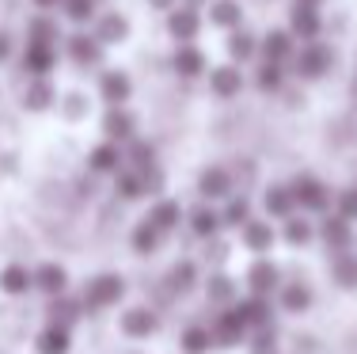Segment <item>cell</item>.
I'll use <instances>...</instances> for the list:
<instances>
[{"label":"cell","mask_w":357,"mask_h":354,"mask_svg":"<svg viewBox=\"0 0 357 354\" xmlns=\"http://www.w3.org/2000/svg\"><path fill=\"white\" fill-rule=\"evenodd\" d=\"M331 65H335V50L323 46L319 38H316V42H304V46L293 54V73H296L301 80H319V77H327Z\"/></svg>","instance_id":"1"},{"label":"cell","mask_w":357,"mask_h":354,"mask_svg":"<svg viewBox=\"0 0 357 354\" xmlns=\"http://www.w3.org/2000/svg\"><path fill=\"white\" fill-rule=\"evenodd\" d=\"M167 35L175 42H194L202 35V8H190V4H178L167 12Z\"/></svg>","instance_id":"2"},{"label":"cell","mask_w":357,"mask_h":354,"mask_svg":"<svg viewBox=\"0 0 357 354\" xmlns=\"http://www.w3.org/2000/svg\"><path fill=\"white\" fill-rule=\"evenodd\" d=\"M289 191H293L296 206H301V209H312V214H319V209H327V206H331V191L323 187L316 175H296Z\"/></svg>","instance_id":"3"},{"label":"cell","mask_w":357,"mask_h":354,"mask_svg":"<svg viewBox=\"0 0 357 354\" xmlns=\"http://www.w3.org/2000/svg\"><path fill=\"white\" fill-rule=\"evenodd\" d=\"M289 31H293V38H296V42H316V38H319V31H323L319 8L293 0V12H289Z\"/></svg>","instance_id":"4"},{"label":"cell","mask_w":357,"mask_h":354,"mask_svg":"<svg viewBox=\"0 0 357 354\" xmlns=\"http://www.w3.org/2000/svg\"><path fill=\"white\" fill-rule=\"evenodd\" d=\"M99 96H103V103H107V107H126V103H130V96H133V80H130V73H122V69H107L103 77H99Z\"/></svg>","instance_id":"5"},{"label":"cell","mask_w":357,"mask_h":354,"mask_svg":"<svg viewBox=\"0 0 357 354\" xmlns=\"http://www.w3.org/2000/svg\"><path fill=\"white\" fill-rule=\"evenodd\" d=\"M65 50H69V61L80 65V69H96L103 61V42L96 35H73L65 38Z\"/></svg>","instance_id":"6"},{"label":"cell","mask_w":357,"mask_h":354,"mask_svg":"<svg viewBox=\"0 0 357 354\" xmlns=\"http://www.w3.org/2000/svg\"><path fill=\"white\" fill-rule=\"evenodd\" d=\"M54 69H57V46H50V42H27V50H23V73L50 77Z\"/></svg>","instance_id":"7"},{"label":"cell","mask_w":357,"mask_h":354,"mask_svg":"<svg viewBox=\"0 0 357 354\" xmlns=\"http://www.w3.org/2000/svg\"><path fill=\"white\" fill-rule=\"evenodd\" d=\"M209 91H213L217 99H236L243 91V73L236 61L228 65H217V69H209Z\"/></svg>","instance_id":"8"},{"label":"cell","mask_w":357,"mask_h":354,"mask_svg":"<svg viewBox=\"0 0 357 354\" xmlns=\"http://www.w3.org/2000/svg\"><path fill=\"white\" fill-rule=\"evenodd\" d=\"M103 138L118 141V145L133 141V138H137V118L126 111V107H110V111L103 115Z\"/></svg>","instance_id":"9"},{"label":"cell","mask_w":357,"mask_h":354,"mask_svg":"<svg viewBox=\"0 0 357 354\" xmlns=\"http://www.w3.org/2000/svg\"><path fill=\"white\" fill-rule=\"evenodd\" d=\"M57 103V88L50 84V77H31L27 88H23V111L42 115Z\"/></svg>","instance_id":"10"},{"label":"cell","mask_w":357,"mask_h":354,"mask_svg":"<svg viewBox=\"0 0 357 354\" xmlns=\"http://www.w3.org/2000/svg\"><path fill=\"white\" fill-rule=\"evenodd\" d=\"M122 293H126V282L118 274H99L88 282V305L107 309V305H114V301H122Z\"/></svg>","instance_id":"11"},{"label":"cell","mask_w":357,"mask_h":354,"mask_svg":"<svg viewBox=\"0 0 357 354\" xmlns=\"http://www.w3.org/2000/svg\"><path fill=\"white\" fill-rule=\"evenodd\" d=\"M206 54H202L194 42H178L175 46V54H172V69L178 73V77H186V80H194V77H202L206 73Z\"/></svg>","instance_id":"12"},{"label":"cell","mask_w":357,"mask_h":354,"mask_svg":"<svg viewBox=\"0 0 357 354\" xmlns=\"http://www.w3.org/2000/svg\"><path fill=\"white\" fill-rule=\"evenodd\" d=\"M133 35V23L126 20L122 12H103L96 23V38L103 42V46H122L126 38Z\"/></svg>","instance_id":"13"},{"label":"cell","mask_w":357,"mask_h":354,"mask_svg":"<svg viewBox=\"0 0 357 354\" xmlns=\"http://www.w3.org/2000/svg\"><path fill=\"white\" fill-rule=\"evenodd\" d=\"M122 164H126V153H122L118 141H103V145H96L88 153V168H91V172H99V175H114Z\"/></svg>","instance_id":"14"},{"label":"cell","mask_w":357,"mask_h":354,"mask_svg":"<svg viewBox=\"0 0 357 354\" xmlns=\"http://www.w3.org/2000/svg\"><path fill=\"white\" fill-rule=\"evenodd\" d=\"M259 50L266 54V61H289V57L296 54V38H293V31H285V27H278V31H270L266 38L259 42Z\"/></svg>","instance_id":"15"},{"label":"cell","mask_w":357,"mask_h":354,"mask_svg":"<svg viewBox=\"0 0 357 354\" xmlns=\"http://www.w3.org/2000/svg\"><path fill=\"white\" fill-rule=\"evenodd\" d=\"M198 195L217 202V198H228L232 195V175L225 172V168H206V172L198 175Z\"/></svg>","instance_id":"16"},{"label":"cell","mask_w":357,"mask_h":354,"mask_svg":"<svg viewBox=\"0 0 357 354\" xmlns=\"http://www.w3.org/2000/svg\"><path fill=\"white\" fill-rule=\"evenodd\" d=\"M243 23L240 0H209V27L217 31H236Z\"/></svg>","instance_id":"17"},{"label":"cell","mask_w":357,"mask_h":354,"mask_svg":"<svg viewBox=\"0 0 357 354\" xmlns=\"http://www.w3.org/2000/svg\"><path fill=\"white\" fill-rule=\"evenodd\" d=\"M27 42H50V46H57V42H61V23L50 12L31 15L27 20Z\"/></svg>","instance_id":"18"},{"label":"cell","mask_w":357,"mask_h":354,"mask_svg":"<svg viewBox=\"0 0 357 354\" xmlns=\"http://www.w3.org/2000/svg\"><path fill=\"white\" fill-rule=\"evenodd\" d=\"M259 54V38L255 35H248V31H228V57H232L236 65H248L251 57Z\"/></svg>","instance_id":"19"},{"label":"cell","mask_w":357,"mask_h":354,"mask_svg":"<svg viewBox=\"0 0 357 354\" xmlns=\"http://www.w3.org/2000/svg\"><path fill=\"white\" fill-rule=\"evenodd\" d=\"M323 240H327V248H335V251H346V248H350V240H354V233H350V221H346L342 214L327 217V221H323Z\"/></svg>","instance_id":"20"},{"label":"cell","mask_w":357,"mask_h":354,"mask_svg":"<svg viewBox=\"0 0 357 354\" xmlns=\"http://www.w3.org/2000/svg\"><path fill=\"white\" fill-rule=\"evenodd\" d=\"M262 206H266L270 217H289L296 209V198L289 187H266L262 191Z\"/></svg>","instance_id":"21"},{"label":"cell","mask_w":357,"mask_h":354,"mask_svg":"<svg viewBox=\"0 0 357 354\" xmlns=\"http://www.w3.org/2000/svg\"><path fill=\"white\" fill-rule=\"evenodd\" d=\"M31 282H35V274H31L27 267H20V263H12V267H4V271H0V290L12 293V297L27 293V290H31Z\"/></svg>","instance_id":"22"},{"label":"cell","mask_w":357,"mask_h":354,"mask_svg":"<svg viewBox=\"0 0 357 354\" xmlns=\"http://www.w3.org/2000/svg\"><path fill=\"white\" fill-rule=\"evenodd\" d=\"M149 221L156 225V229H175L178 221H183V206H178V202H172V198H160L156 206L149 209Z\"/></svg>","instance_id":"23"},{"label":"cell","mask_w":357,"mask_h":354,"mask_svg":"<svg viewBox=\"0 0 357 354\" xmlns=\"http://www.w3.org/2000/svg\"><path fill=\"white\" fill-rule=\"evenodd\" d=\"M248 286H251V293H262V297H266V293L278 286V267L266 263V259H259V263L248 271Z\"/></svg>","instance_id":"24"},{"label":"cell","mask_w":357,"mask_h":354,"mask_svg":"<svg viewBox=\"0 0 357 354\" xmlns=\"http://www.w3.org/2000/svg\"><path fill=\"white\" fill-rule=\"evenodd\" d=\"M243 244H248L251 251H270V244H274L270 221H248L243 225Z\"/></svg>","instance_id":"25"},{"label":"cell","mask_w":357,"mask_h":354,"mask_svg":"<svg viewBox=\"0 0 357 354\" xmlns=\"http://www.w3.org/2000/svg\"><path fill=\"white\" fill-rule=\"evenodd\" d=\"M57 111H61L65 122H84L88 111H91V103H88V96H80V91H69V96L57 99Z\"/></svg>","instance_id":"26"},{"label":"cell","mask_w":357,"mask_h":354,"mask_svg":"<svg viewBox=\"0 0 357 354\" xmlns=\"http://www.w3.org/2000/svg\"><path fill=\"white\" fill-rule=\"evenodd\" d=\"M122 327L130 335H137V339L141 335H152L156 332V313H149V309H130V313L122 316Z\"/></svg>","instance_id":"27"},{"label":"cell","mask_w":357,"mask_h":354,"mask_svg":"<svg viewBox=\"0 0 357 354\" xmlns=\"http://www.w3.org/2000/svg\"><path fill=\"white\" fill-rule=\"evenodd\" d=\"M243 327H248V320L240 316V309H236V313H225L217 324V339L225 343V347H232V343L243 339Z\"/></svg>","instance_id":"28"},{"label":"cell","mask_w":357,"mask_h":354,"mask_svg":"<svg viewBox=\"0 0 357 354\" xmlns=\"http://www.w3.org/2000/svg\"><path fill=\"white\" fill-rule=\"evenodd\" d=\"M38 351L42 354H65L69 351V332H65V324H50L46 332L38 335Z\"/></svg>","instance_id":"29"},{"label":"cell","mask_w":357,"mask_h":354,"mask_svg":"<svg viewBox=\"0 0 357 354\" xmlns=\"http://www.w3.org/2000/svg\"><path fill=\"white\" fill-rule=\"evenodd\" d=\"M255 84H259V91H282V84H285L282 61H262L259 73H255Z\"/></svg>","instance_id":"30"},{"label":"cell","mask_w":357,"mask_h":354,"mask_svg":"<svg viewBox=\"0 0 357 354\" xmlns=\"http://www.w3.org/2000/svg\"><path fill=\"white\" fill-rule=\"evenodd\" d=\"M160 236H164V229H156V225L144 217V221L133 229V251H141V256H149V251L160 248Z\"/></svg>","instance_id":"31"},{"label":"cell","mask_w":357,"mask_h":354,"mask_svg":"<svg viewBox=\"0 0 357 354\" xmlns=\"http://www.w3.org/2000/svg\"><path fill=\"white\" fill-rule=\"evenodd\" d=\"M114 191H118V198H126V202L141 198V195H144L141 172H122V168H118V172H114Z\"/></svg>","instance_id":"32"},{"label":"cell","mask_w":357,"mask_h":354,"mask_svg":"<svg viewBox=\"0 0 357 354\" xmlns=\"http://www.w3.org/2000/svg\"><path fill=\"white\" fill-rule=\"evenodd\" d=\"M240 316L248 320V324H255V327H270V301H262V293H255L251 301L240 305Z\"/></svg>","instance_id":"33"},{"label":"cell","mask_w":357,"mask_h":354,"mask_svg":"<svg viewBox=\"0 0 357 354\" xmlns=\"http://www.w3.org/2000/svg\"><path fill=\"white\" fill-rule=\"evenodd\" d=\"M335 282L338 286H346V290H357V256H346V251H338V259H335Z\"/></svg>","instance_id":"34"},{"label":"cell","mask_w":357,"mask_h":354,"mask_svg":"<svg viewBox=\"0 0 357 354\" xmlns=\"http://www.w3.org/2000/svg\"><path fill=\"white\" fill-rule=\"evenodd\" d=\"M61 12H65V20L84 27V23L96 20V0H61Z\"/></svg>","instance_id":"35"},{"label":"cell","mask_w":357,"mask_h":354,"mask_svg":"<svg viewBox=\"0 0 357 354\" xmlns=\"http://www.w3.org/2000/svg\"><path fill=\"white\" fill-rule=\"evenodd\" d=\"M35 282H38L46 293H61V290H65V267H57V263H46V267H38Z\"/></svg>","instance_id":"36"},{"label":"cell","mask_w":357,"mask_h":354,"mask_svg":"<svg viewBox=\"0 0 357 354\" xmlns=\"http://www.w3.org/2000/svg\"><path fill=\"white\" fill-rule=\"evenodd\" d=\"M190 229L198 233V236H213L217 229H220V214H213L209 206H202V209H194V217H190Z\"/></svg>","instance_id":"37"},{"label":"cell","mask_w":357,"mask_h":354,"mask_svg":"<svg viewBox=\"0 0 357 354\" xmlns=\"http://www.w3.org/2000/svg\"><path fill=\"white\" fill-rule=\"evenodd\" d=\"M285 240L296 244V248H304V244L312 240V225L304 221V217H293V214H289V217H285Z\"/></svg>","instance_id":"38"},{"label":"cell","mask_w":357,"mask_h":354,"mask_svg":"<svg viewBox=\"0 0 357 354\" xmlns=\"http://www.w3.org/2000/svg\"><path fill=\"white\" fill-rule=\"evenodd\" d=\"M126 160H130V164L141 172V168L156 164V149H152L149 141H137V138H133V141H130V153H126Z\"/></svg>","instance_id":"39"},{"label":"cell","mask_w":357,"mask_h":354,"mask_svg":"<svg viewBox=\"0 0 357 354\" xmlns=\"http://www.w3.org/2000/svg\"><path fill=\"white\" fill-rule=\"evenodd\" d=\"M220 221H225V225H248L251 221V202L248 198H232Z\"/></svg>","instance_id":"40"},{"label":"cell","mask_w":357,"mask_h":354,"mask_svg":"<svg viewBox=\"0 0 357 354\" xmlns=\"http://www.w3.org/2000/svg\"><path fill=\"white\" fill-rule=\"evenodd\" d=\"M209 343H213V332H206V327H190V332L183 335L186 354H202V351H209Z\"/></svg>","instance_id":"41"},{"label":"cell","mask_w":357,"mask_h":354,"mask_svg":"<svg viewBox=\"0 0 357 354\" xmlns=\"http://www.w3.org/2000/svg\"><path fill=\"white\" fill-rule=\"evenodd\" d=\"M312 305V290L308 286H289L285 290V309H293V313H301V309Z\"/></svg>","instance_id":"42"},{"label":"cell","mask_w":357,"mask_h":354,"mask_svg":"<svg viewBox=\"0 0 357 354\" xmlns=\"http://www.w3.org/2000/svg\"><path fill=\"white\" fill-rule=\"evenodd\" d=\"M338 214H342L346 221H357V187H346L342 195H338Z\"/></svg>","instance_id":"43"},{"label":"cell","mask_w":357,"mask_h":354,"mask_svg":"<svg viewBox=\"0 0 357 354\" xmlns=\"http://www.w3.org/2000/svg\"><path fill=\"white\" fill-rule=\"evenodd\" d=\"M172 286L175 290H190L194 286V263H178L172 271Z\"/></svg>","instance_id":"44"},{"label":"cell","mask_w":357,"mask_h":354,"mask_svg":"<svg viewBox=\"0 0 357 354\" xmlns=\"http://www.w3.org/2000/svg\"><path fill=\"white\" fill-rule=\"evenodd\" d=\"M50 316H54V320H61V324H69V320L76 316V305H73V301H54V305H50Z\"/></svg>","instance_id":"45"},{"label":"cell","mask_w":357,"mask_h":354,"mask_svg":"<svg viewBox=\"0 0 357 354\" xmlns=\"http://www.w3.org/2000/svg\"><path fill=\"white\" fill-rule=\"evenodd\" d=\"M209 293L220 297V301H228L232 297V282H228V278H213V282H209Z\"/></svg>","instance_id":"46"},{"label":"cell","mask_w":357,"mask_h":354,"mask_svg":"<svg viewBox=\"0 0 357 354\" xmlns=\"http://www.w3.org/2000/svg\"><path fill=\"white\" fill-rule=\"evenodd\" d=\"M255 354H274V335L262 327L259 332V339H255Z\"/></svg>","instance_id":"47"},{"label":"cell","mask_w":357,"mask_h":354,"mask_svg":"<svg viewBox=\"0 0 357 354\" xmlns=\"http://www.w3.org/2000/svg\"><path fill=\"white\" fill-rule=\"evenodd\" d=\"M8 57H12V35H4V31H0V65H4Z\"/></svg>","instance_id":"48"},{"label":"cell","mask_w":357,"mask_h":354,"mask_svg":"<svg viewBox=\"0 0 357 354\" xmlns=\"http://www.w3.org/2000/svg\"><path fill=\"white\" fill-rule=\"evenodd\" d=\"M31 4H35L38 12H54V8H61V0H31Z\"/></svg>","instance_id":"49"},{"label":"cell","mask_w":357,"mask_h":354,"mask_svg":"<svg viewBox=\"0 0 357 354\" xmlns=\"http://www.w3.org/2000/svg\"><path fill=\"white\" fill-rule=\"evenodd\" d=\"M178 0H149V8H156V12H172Z\"/></svg>","instance_id":"50"},{"label":"cell","mask_w":357,"mask_h":354,"mask_svg":"<svg viewBox=\"0 0 357 354\" xmlns=\"http://www.w3.org/2000/svg\"><path fill=\"white\" fill-rule=\"evenodd\" d=\"M183 4H190V8H209V0H183Z\"/></svg>","instance_id":"51"},{"label":"cell","mask_w":357,"mask_h":354,"mask_svg":"<svg viewBox=\"0 0 357 354\" xmlns=\"http://www.w3.org/2000/svg\"><path fill=\"white\" fill-rule=\"evenodd\" d=\"M301 4H312V8H319V4H323V0H301Z\"/></svg>","instance_id":"52"}]
</instances>
